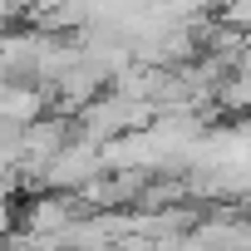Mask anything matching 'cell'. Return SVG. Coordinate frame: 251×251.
<instances>
[]
</instances>
